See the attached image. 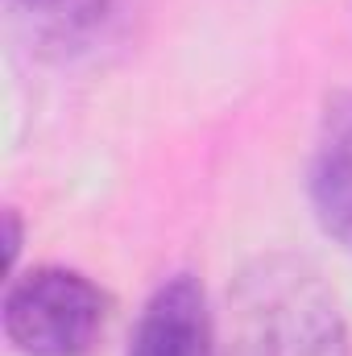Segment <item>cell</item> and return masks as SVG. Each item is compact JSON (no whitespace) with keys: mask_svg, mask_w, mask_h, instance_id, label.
I'll return each mask as SVG.
<instances>
[{"mask_svg":"<svg viewBox=\"0 0 352 356\" xmlns=\"http://www.w3.org/2000/svg\"><path fill=\"white\" fill-rule=\"evenodd\" d=\"M216 356H352L336 290L307 257H253L224 294Z\"/></svg>","mask_w":352,"mask_h":356,"instance_id":"1","label":"cell"},{"mask_svg":"<svg viewBox=\"0 0 352 356\" xmlns=\"http://www.w3.org/2000/svg\"><path fill=\"white\" fill-rule=\"evenodd\" d=\"M104 315V290L79 269L38 266L4 290V336L25 356H88Z\"/></svg>","mask_w":352,"mask_h":356,"instance_id":"2","label":"cell"},{"mask_svg":"<svg viewBox=\"0 0 352 356\" xmlns=\"http://www.w3.org/2000/svg\"><path fill=\"white\" fill-rule=\"evenodd\" d=\"M307 191L323 236L352 253V88L328 95L323 104Z\"/></svg>","mask_w":352,"mask_h":356,"instance_id":"3","label":"cell"},{"mask_svg":"<svg viewBox=\"0 0 352 356\" xmlns=\"http://www.w3.org/2000/svg\"><path fill=\"white\" fill-rule=\"evenodd\" d=\"M129 356H216V319L191 273L162 282L129 340Z\"/></svg>","mask_w":352,"mask_h":356,"instance_id":"4","label":"cell"},{"mask_svg":"<svg viewBox=\"0 0 352 356\" xmlns=\"http://www.w3.org/2000/svg\"><path fill=\"white\" fill-rule=\"evenodd\" d=\"M120 0H8V8L33 29L38 42L50 46H75L112 17Z\"/></svg>","mask_w":352,"mask_h":356,"instance_id":"5","label":"cell"},{"mask_svg":"<svg viewBox=\"0 0 352 356\" xmlns=\"http://www.w3.org/2000/svg\"><path fill=\"white\" fill-rule=\"evenodd\" d=\"M4 228H8V236H4V253H8V273L17 269V253H21V216L8 207L4 211Z\"/></svg>","mask_w":352,"mask_h":356,"instance_id":"6","label":"cell"}]
</instances>
